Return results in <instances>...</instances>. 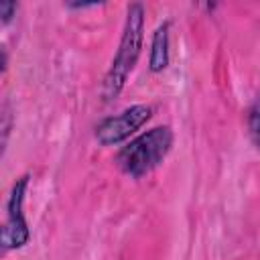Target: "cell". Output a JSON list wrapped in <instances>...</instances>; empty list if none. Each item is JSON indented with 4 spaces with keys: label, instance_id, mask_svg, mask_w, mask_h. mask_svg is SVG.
Segmentation results:
<instances>
[{
    "label": "cell",
    "instance_id": "1",
    "mask_svg": "<svg viewBox=\"0 0 260 260\" xmlns=\"http://www.w3.org/2000/svg\"><path fill=\"white\" fill-rule=\"evenodd\" d=\"M142 39H144V6L134 2V4H130L128 12H126V22H124L120 45H118L116 57L106 73V79H104V98L106 100H112L122 91L128 75L132 73V69L140 57Z\"/></svg>",
    "mask_w": 260,
    "mask_h": 260
},
{
    "label": "cell",
    "instance_id": "2",
    "mask_svg": "<svg viewBox=\"0 0 260 260\" xmlns=\"http://www.w3.org/2000/svg\"><path fill=\"white\" fill-rule=\"evenodd\" d=\"M171 146H173V130L169 126H154L144 134H140L138 138L130 140L118 152L116 162L126 175L140 179L165 160V156L171 152Z\"/></svg>",
    "mask_w": 260,
    "mask_h": 260
},
{
    "label": "cell",
    "instance_id": "3",
    "mask_svg": "<svg viewBox=\"0 0 260 260\" xmlns=\"http://www.w3.org/2000/svg\"><path fill=\"white\" fill-rule=\"evenodd\" d=\"M26 187H28V177L22 175L10 191L8 203H6V221L2 225V250H14V248H22L28 238V225H26V217L22 211L24 205V195H26Z\"/></svg>",
    "mask_w": 260,
    "mask_h": 260
},
{
    "label": "cell",
    "instance_id": "4",
    "mask_svg": "<svg viewBox=\"0 0 260 260\" xmlns=\"http://www.w3.org/2000/svg\"><path fill=\"white\" fill-rule=\"evenodd\" d=\"M152 116V108L150 106H132L116 116H110L106 120H102L95 126V138L104 144H118L122 140H126L130 134H134L138 128H142Z\"/></svg>",
    "mask_w": 260,
    "mask_h": 260
},
{
    "label": "cell",
    "instance_id": "5",
    "mask_svg": "<svg viewBox=\"0 0 260 260\" xmlns=\"http://www.w3.org/2000/svg\"><path fill=\"white\" fill-rule=\"evenodd\" d=\"M169 28H171V22L167 20L152 35L148 65H150V71H154V73L162 71L169 65Z\"/></svg>",
    "mask_w": 260,
    "mask_h": 260
},
{
    "label": "cell",
    "instance_id": "6",
    "mask_svg": "<svg viewBox=\"0 0 260 260\" xmlns=\"http://www.w3.org/2000/svg\"><path fill=\"white\" fill-rule=\"evenodd\" d=\"M248 132H250L252 142L260 148V98L252 104L248 112Z\"/></svg>",
    "mask_w": 260,
    "mask_h": 260
},
{
    "label": "cell",
    "instance_id": "7",
    "mask_svg": "<svg viewBox=\"0 0 260 260\" xmlns=\"http://www.w3.org/2000/svg\"><path fill=\"white\" fill-rule=\"evenodd\" d=\"M16 2H2L0 4V16H2V24H6L12 16H14V12H16Z\"/></svg>",
    "mask_w": 260,
    "mask_h": 260
}]
</instances>
